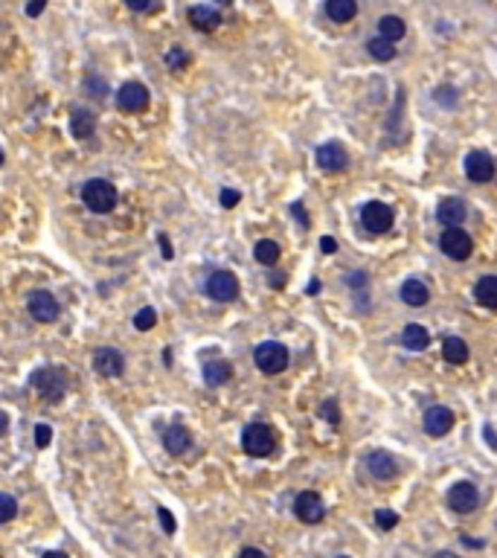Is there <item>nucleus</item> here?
I'll list each match as a JSON object with an SVG mask.
<instances>
[{
    "instance_id": "nucleus-1",
    "label": "nucleus",
    "mask_w": 497,
    "mask_h": 558,
    "mask_svg": "<svg viewBox=\"0 0 497 558\" xmlns=\"http://www.w3.org/2000/svg\"><path fill=\"white\" fill-rule=\"evenodd\" d=\"M82 201H85L87 210L105 215V212H111L116 207V186L111 181H105V178H93V181H87L82 186Z\"/></svg>"
},
{
    "instance_id": "nucleus-2",
    "label": "nucleus",
    "mask_w": 497,
    "mask_h": 558,
    "mask_svg": "<svg viewBox=\"0 0 497 558\" xmlns=\"http://www.w3.org/2000/svg\"><path fill=\"white\" fill-rule=\"evenodd\" d=\"M30 384L35 387V390H38L44 399L59 401V399L67 393V372H64L61 367H41V370L32 372Z\"/></svg>"
},
{
    "instance_id": "nucleus-3",
    "label": "nucleus",
    "mask_w": 497,
    "mask_h": 558,
    "mask_svg": "<svg viewBox=\"0 0 497 558\" xmlns=\"http://www.w3.org/2000/svg\"><path fill=\"white\" fill-rule=\"evenodd\" d=\"M242 448L250 456H271L276 448V433L262 422H253L242 433Z\"/></svg>"
},
{
    "instance_id": "nucleus-4",
    "label": "nucleus",
    "mask_w": 497,
    "mask_h": 558,
    "mask_svg": "<svg viewBox=\"0 0 497 558\" xmlns=\"http://www.w3.org/2000/svg\"><path fill=\"white\" fill-rule=\"evenodd\" d=\"M253 360H256V367L262 370L265 375H279L282 370L288 367V349L282 344H276V341H265V344H259L253 349Z\"/></svg>"
},
{
    "instance_id": "nucleus-5",
    "label": "nucleus",
    "mask_w": 497,
    "mask_h": 558,
    "mask_svg": "<svg viewBox=\"0 0 497 558\" xmlns=\"http://www.w3.org/2000/svg\"><path fill=\"white\" fill-rule=\"evenodd\" d=\"M393 222H395V212H393V207H387L384 201H369V204L361 207V224H364V230L372 233V236L387 233V230L393 227Z\"/></svg>"
},
{
    "instance_id": "nucleus-6",
    "label": "nucleus",
    "mask_w": 497,
    "mask_h": 558,
    "mask_svg": "<svg viewBox=\"0 0 497 558\" xmlns=\"http://www.w3.org/2000/svg\"><path fill=\"white\" fill-rule=\"evenodd\" d=\"M204 291H207L209 300H216V303H230V300L239 297V277H235L233 271H212V274L207 277Z\"/></svg>"
},
{
    "instance_id": "nucleus-7",
    "label": "nucleus",
    "mask_w": 497,
    "mask_h": 558,
    "mask_svg": "<svg viewBox=\"0 0 497 558\" xmlns=\"http://www.w3.org/2000/svg\"><path fill=\"white\" fill-rule=\"evenodd\" d=\"M439 248L448 259L454 262H465L471 256V250H474V241H471V236L462 230V227H448L442 236H439Z\"/></svg>"
},
{
    "instance_id": "nucleus-8",
    "label": "nucleus",
    "mask_w": 497,
    "mask_h": 558,
    "mask_svg": "<svg viewBox=\"0 0 497 558\" xmlns=\"http://www.w3.org/2000/svg\"><path fill=\"white\" fill-rule=\"evenodd\" d=\"M477 503H480V492H477L474 483L460 480L448 489V506H451L457 515H471L477 509Z\"/></svg>"
},
{
    "instance_id": "nucleus-9",
    "label": "nucleus",
    "mask_w": 497,
    "mask_h": 558,
    "mask_svg": "<svg viewBox=\"0 0 497 558\" xmlns=\"http://www.w3.org/2000/svg\"><path fill=\"white\" fill-rule=\"evenodd\" d=\"M27 308H30V314L38 323H53V320H59V314H61V305L56 303V297L50 294V291H44V288L32 291V294L27 297Z\"/></svg>"
},
{
    "instance_id": "nucleus-10",
    "label": "nucleus",
    "mask_w": 497,
    "mask_h": 558,
    "mask_svg": "<svg viewBox=\"0 0 497 558\" xmlns=\"http://www.w3.org/2000/svg\"><path fill=\"white\" fill-rule=\"evenodd\" d=\"M93 370L105 378H116L125 372V358L116 346H99L93 352Z\"/></svg>"
},
{
    "instance_id": "nucleus-11",
    "label": "nucleus",
    "mask_w": 497,
    "mask_h": 558,
    "mask_svg": "<svg viewBox=\"0 0 497 558\" xmlns=\"http://www.w3.org/2000/svg\"><path fill=\"white\" fill-rule=\"evenodd\" d=\"M116 105L128 114H140L149 108V87L140 82H125L120 90H116Z\"/></svg>"
},
{
    "instance_id": "nucleus-12",
    "label": "nucleus",
    "mask_w": 497,
    "mask_h": 558,
    "mask_svg": "<svg viewBox=\"0 0 497 558\" xmlns=\"http://www.w3.org/2000/svg\"><path fill=\"white\" fill-rule=\"evenodd\" d=\"M294 515L302 523H320L326 518V503H323V497L317 492H302L294 500Z\"/></svg>"
},
{
    "instance_id": "nucleus-13",
    "label": "nucleus",
    "mask_w": 497,
    "mask_h": 558,
    "mask_svg": "<svg viewBox=\"0 0 497 558\" xmlns=\"http://www.w3.org/2000/svg\"><path fill=\"white\" fill-rule=\"evenodd\" d=\"M317 166L329 175H338L349 166V154L340 142H323L317 149Z\"/></svg>"
},
{
    "instance_id": "nucleus-14",
    "label": "nucleus",
    "mask_w": 497,
    "mask_h": 558,
    "mask_svg": "<svg viewBox=\"0 0 497 558\" xmlns=\"http://www.w3.org/2000/svg\"><path fill=\"white\" fill-rule=\"evenodd\" d=\"M451 427H454V410L451 407H445V404H436V407H431L428 413H424V433L428 436H448L451 433Z\"/></svg>"
},
{
    "instance_id": "nucleus-15",
    "label": "nucleus",
    "mask_w": 497,
    "mask_h": 558,
    "mask_svg": "<svg viewBox=\"0 0 497 558\" xmlns=\"http://www.w3.org/2000/svg\"><path fill=\"white\" fill-rule=\"evenodd\" d=\"M465 178L474 183H489L494 178V160L486 152H471L465 157Z\"/></svg>"
},
{
    "instance_id": "nucleus-16",
    "label": "nucleus",
    "mask_w": 497,
    "mask_h": 558,
    "mask_svg": "<svg viewBox=\"0 0 497 558\" xmlns=\"http://www.w3.org/2000/svg\"><path fill=\"white\" fill-rule=\"evenodd\" d=\"M367 468H369V474L375 477V480H393L395 474H398V463H395V456L393 454H387V451H372L369 456H367Z\"/></svg>"
},
{
    "instance_id": "nucleus-17",
    "label": "nucleus",
    "mask_w": 497,
    "mask_h": 558,
    "mask_svg": "<svg viewBox=\"0 0 497 558\" xmlns=\"http://www.w3.org/2000/svg\"><path fill=\"white\" fill-rule=\"evenodd\" d=\"M192 445V433H189L183 425H169L163 430V448L169 451L172 456H183Z\"/></svg>"
},
{
    "instance_id": "nucleus-18",
    "label": "nucleus",
    "mask_w": 497,
    "mask_h": 558,
    "mask_svg": "<svg viewBox=\"0 0 497 558\" xmlns=\"http://www.w3.org/2000/svg\"><path fill=\"white\" fill-rule=\"evenodd\" d=\"M465 215H468V210H465V201H460V198H445L436 207V218L445 224V230L448 227H460L465 222Z\"/></svg>"
},
{
    "instance_id": "nucleus-19",
    "label": "nucleus",
    "mask_w": 497,
    "mask_h": 558,
    "mask_svg": "<svg viewBox=\"0 0 497 558\" xmlns=\"http://www.w3.org/2000/svg\"><path fill=\"white\" fill-rule=\"evenodd\" d=\"M189 20H192V27L201 30V32H212L221 23V12L216 6H189Z\"/></svg>"
},
{
    "instance_id": "nucleus-20",
    "label": "nucleus",
    "mask_w": 497,
    "mask_h": 558,
    "mask_svg": "<svg viewBox=\"0 0 497 558\" xmlns=\"http://www.w3.org/2000/svg\"><path fill=\"white\" fill-rule=\"evenodd\" d=\"M93 131H97V116L87 108H76L70 114V134L76 140H87V137H93Z\"/></svg>"
},
{
    "instance_id": "nucleus-21",
    "label": "nucleus",
    "mask_w": 497,
    "mask_h": 558,
    "mask_svg": "<svg viewBox=\"0 0 497 558\" xmlns=\"http://www.w3.org/2000/svg\"><path fill=\"white\" fill-rule=\"evenodd\" d=\"M230 378H233V363H230V360L216 358V360L204 363V381H207L209 387H221V384H227Z\"/></svg>"
},
{
    "instance_id": "nucleus-22",
    "label": "nucleus",
    "mask_w": 497,
    "mask_h": 558,
    "mask_svg": "<svg viewBox=\"0 0 497 558\" xmlns=\"http://www.w3.org/2000/svg\"><path fill=\"white\" fill-rule=\"evenodd\" d=\"M428 297H431V291L422 279H407L401 285V303H407L410 308H422L428 303Z\"/></svg>"
},
{
    "instance_id": "nucleus-23",
    "label": "nucleus",
    "mask_w": 497,
    "mask_h": 558,
    "mask_svg": "<svg viewBox=\"0 0 497 558\" xmlns=\"http://www.w3.org/2000/svg\"><path fill=\"white\" fill-rule=\"evenodd\" d=\"M401 344H405V349H410V352H422V349H428L431 334L419 323H407L405 332H401Z\"/></svg>"
},
{
    "instance_id": "nucleus-24",
    "label": "nucleus",
    "mask_w": 497,
    "mask_h": 558,
    "mask_svg": "<svg viewBox=\"0 0 497 558\" xmlns=\"http://www.w3.org/2000/svg\"><path fill=\"white\" fill-rule=\"evenodd\" d=\"M405 32H407V27H405V20H401L398 15H384V18H378V38H384V41L395 44V41L405 38Z\"/></svg>"
},
{
    "instance_id": "nucleus-25",
    "label": "nucleus",
    "mask_w": 497,
    "mask_h": 558,
    "mask_svg": "<svg viewBox=\"0 0 497 558\" xmlns=\"http://www.w3.org/2000/svg\"><path fill=\"white\" fill-rule=\"evenodd\" d=\"M326 15L335 23H346V20H352L355 15H358V4H355V0H329Z\"/></svg>"
},
{
    "instance_id": "nucleus-26",
    "label": "nucleus",
    "mask_w": 497,
    "mask_h": 558,
    "mask_svg": "<svg viewBox=\"0 0 497 558\" xmlns=\"http://www.w3.org/2000/svg\"><path fill=\"white\" fill-rule=\"evenodd\" d=\"M474 297H477V303L480 305H486V308H497V277H483V279H477V285H474Z\"/></svg>"
},
{
    "instance_id": "nucleus-27",
    "label": "nucleus",
    "mask_w": 497,
    "mask_h": 558,
    "mask_svg": "<svg viewBox=\"0 0 497 558\" xmlns=\"http://www.w3.org/2000/svg\"><path fill=\"white\" fill-rule=\"evenodd\" d=\"M442 355H445V360L448 363H465L468 360V344L462 341V337H445V344H442Z\"/></svg>"
},
{
    "instance_id": "nucleus-28",
    "label": "nucleus",
    "mask_w": 497,
    "mask_h": 558,
    "mask_svg": "<svg viewBox=\"0 0 497 558\" xmlns=\"http://www.w3.org/2000/svg\"><path fill=\"white\" fill-rule=\"evenodd\" d=\"M253 256H256V262L259 265H276L279 262V256H282V250H279V245L276 241H271V238H262V241H256V248H253Z\"/></svg>"
},
{
    "instance_id": "nucleus-29",
    "label": "nucleus",
    "mask_w": 497,
    "mask_h": 558,
    "mask_svg": "<svg viewBox=\"0 0 497 558\" xmlns=\"http://www.w3.org/2000/svg\"><path fill=\"white\" fill-rule=\"evenodd\" d=\"M367 50H369V56H372L375 61H393V59H395V44H390V41H384V38H372V41L367 44Z\"/></svg>"
},
{
    "instance_id": "nucleus-30",
    "label": "nucleus",
    "mask_w": 497,
    "mask_h": 558,
    "mask_svg": "<svg viewBox=\"0 0 497 558\" xmlns=\"http://www.w3.org/2000/svg\"><path fill=\"white\" fill-rule=\"evenodd\" d=\"M163 61H166V67H169L172 73H180V70H186V64H189V53L183 50V47H169V50H166V56H163Z\"/></svg>"
},
{
    "instance_id": "nucleus-31",
    "label": "nucleus",
    "mask_w": 497,
    "mask_h": 558,
    "mask_svg": "<svg viewBox=\"0 0 497 558\" xmlns=\"http://www.w3.org/2000/svg\"><path fill=\"white\" fill-rule=\"evenodd\" d=\"M154 326H157V311H154L152 305L140 308V311L134 314V329H137V332H149V329H154Z\"/></svg>"
},
{
    "instance_id": "nucleus-32",
    "label": "nucleus",
    "mask_w": 497,
    "mask_h": 558,
    "mask_svg": "<svg viewBox=\"0 0 497 558\" xmlns=\"http://www.w3.org/2000/svg\"><path fill=\"white\" fill-rule=\"evenodd\" d=\"M18 515V500L6 492H0V523H9Z\"/></svg>"
},
{
    "instance_id": "nucleus-33",
    "label": "nucleus",
    "mask_w": 497,
    "mask_h": 558,
    "mask_svg": "<svg viewBox=\"0 0 497 558\" xmlns=\"http://www.w3.org/2000/svg\"><path fill=\"white\" fill-rule=\"evenodd\" d=\"M320 416H323L329 425H338V422H340V407H338V401H335V399L323 401V407H320Z\"/></svg>"
},
{
    "instance_id": "nucleus-34",
    "label": "nucleus",
    "mask_w": 497,
    "mask_h": 558,
    "mask_svg": "<svg viewBox=\"0 0 497 558\" xmlns=\"http://www.w3.org/2000/svg\"><path fill=\"white\" fill-rule=\"evenodd\" d=\"M375 523L381 526V529H395L398 526V515L390 512V509H378V512H375Z\"/></svg>"
},
{
    "instance_id": "nucleus-35",
    "label": "nucleus",
    "mask_w": 497,
    "mask_h": 558,
    "mask_svg": "<svg viewBox=\"0 0 497 558\" xmlns=\"http://www.w3.org/2000/svg\"><path fill=\"white\" fill-rule=\"evenodd\" d=\"M157 518H160V523H163V529L166 532H169V535H175V529H178V523H175V518H172V512H169V509H157Z\"/></svg>"
},
{
    "instance_id": "nucleus-36",
    "label": "nucleus",
    "mask_w": 497,
    "mask_h": 558,
    "mask_svg": "<svg viewBox=\"0 0 497 558\" xmlns=\"http://www.w3.org/2000/svg\"><path fill=\"white\" fill-rule=\"evenodd\" d=\"M436 102H439V105H445V108H451V105L457 102V90H451V87H439V90H436Z\"/></svg>"
},
{
    "instance_id": "nucleus-37",
    "label": "nucleus",
    "mask_w": 497,
    "mask_h": 558,
    "mask_svg": "<svg viewBox=\"0 0 497 558\" xmlns=\"http://www.w3.org/2000/svg\"><path fill=\"white\" fill-rule=\"evenodd\" d=\"M50 439H53V430L47 427V425H38L35 427V445L38 448H47V445H50Z\"/></svg>"
},
{
    "instance_id": "nucleus-38",
    "label": "nucleus",
    "mask_w": 497,
    "mask_h": 558,
    "mask_svg": "<svg viewBox=\"0 0 497 558\" xmlns=\"http://www.w3.org/2000/svg\"><path fill=\"white\" fill-rule=\"evenodd\" d=\"M242 201V192H235V189H221V207H235Z\"/></svg>"
},
{
    "instance_id": "nucleus-39",
    "label": "nucleus",
    "mask_w": 497,
    "mask_h": 558,
    "mask_svg": "<svg viewBox=\"0 0 497 558\" xmlns=\"http://www.w3.org/2000/svg\"><path fill=\"white\" fill-rule=\"evenodd\" d=\"M128 9H134V12H154L157 6L154 4H146V0H128Z\"/></svg>"
},
{
    "instance_id": "nucleus-40",
    "label": "nucleus",
    "mask_w": 497,
    "mask_h": 558,
    "mask_svg": "<svg viewBox=\"0 0 497 558\" xmlns=\"http://www.w3.org/2000/svg\"><path fill=\"white\" fill-rule=\"evenodd\" d=\"M320 250H323V253H335V250H338V241L331 238V236H323V238H320Z\"/></svg>"
},
{
    "instance_id": "nucleus-41",
    "label": "nucleus",
    "mask_w": 497,
    "mask_h": 558,
    "mask_svg": "<svg viewBox=\"0 0 497 558\" xmlns=\"http://www.w3.org/2000/svg\"><path fill=\"white\" fill-rule=\"evenodd\" d=\"M291 212L297 215V222H300L302 227H309V215H305V207H302V204H294V207H291Z\"/></svg>"
},
{
    "instance_id": "nucleus-42",
    "label": "nucleus",
    "mask_w": 497,
    "mask_h": 558,
    "mask_svg": "<svg viewBox=\"0 0 497 558\" xmlns=\"http://www.w3.org/2000/svg\"><path fill=\"white\" fill-rule=\"evenodd\" d=\"M160 250H163V259H175V250H172V241L160 236Z\"/></svg>"
},
{
    "instance_id": "nucleus-43",
    "label": "nucleus",
    "mask_w": 497,
    "mask_h": 558,
    "mask_svg": "<svg viewBox=\"0 0 497 558\" xmlns=\"http://www.w3.org/2000/svg\"><path fill=\"white\" fill-rule=\"evenodd\" d=\"M483 436H486L489 448H491V451H497V436H494V427H491V425H486V427H483Z\"/></svg>"
},
{
    "instance_id": "nucleus-44",
    "label": "nucleus",
    "mask_w": 497,
    "mask_h": 558,
    "mask_svg": "<svg viewBox=\"0 0 497 558\" xmlns=\"http://www.w3.org/2000/svg\"><path fill=\"white\" fill-rule=\"evenodd\" d=\"M44 9H47V0H38V4H30V6H27V15H30V18H38Z\"/></svg>"
},
{
    "instance_id": "nucleus-45",
    "label": "nucleus",
    "mask_w": 497,
    "mask_h": 558,
    "mask_svg": "<svg viewBox=\"0 0 497 558\" xmlns=\"http://www.w3.org/2000/svg\"><path fill=\"white\" fill-rule=\"evenodd\" d=\"M239 558H268V555H265L262 550H256V547H245Z\"/></svg>"
},
{
    "instance_id": "nucleus-46",
    "label": "nucleus",
    "mask_w": 497,
    "mask_h": 558,
    "mask_svg": "<svg viewBox=\"0 0 497 558\" xmlns=\"http://www.w3.org/2000/svg\"><path fill=\"white\" fill-rule=\"evenodd\" d=\"M349 285L355 288V285H367V274H352L349 277Z\"/></svg>"
},
{
    "instance_id": "nucleus-47",
    "label": "nucleus",
    "mask_w": 497,
    "mask_h": 558,
    "mask_svg": "<svg viewBox=\"0 0 497 558\" xmlns=\"http://www.w3.org/2000/svg\"><path fill=\"white\" fill-rule=\"evenodd\" d=\"M6 430H9V416L4 413V410H0V436H4Z\"/></svg>"
},
{
    "instance_id": "nucleus-48",
    "label": "nucleus",
    "mask_w": 497,
    "mask_h": 558,
    "mask_svg": "<svg viewBox=\"0 0 497 558\" xmlns=\"http://www.w3.org/2000/svg\"><path fill=\"white\" fill-rule=\"evenodd\" d=\"M271 285H274V288H282V285H286V274H274V277H271Z\"/></svg>"
},
{
    "instance_id": "nucleus-49",
    "label": "nucleus",
    "mask_w": 497,
    "mask_h": 558,
    "mask_svg": "<svg viewBox=\"0 0 497 558\" xmlns=\"http://www.w3.org/2000/svg\"><path fill=\"white\" fill-rule=\"evenodd\" d=\"M462 544L471 547V550H480V547H483V541H471V538H462Z\"/></svg>"
},
{
    "instance_id": "nucleus-50",
    "label": "nucleus",
    "mask_w": 497,
    "mask_h": 558,
    "mask_svg": "<svg viewBox=\"0 0 497 558\" xmlns=\"http://www.w3.org/2000/svg\"><path fill=\"white\" fill-rule=\"evenodd\" d=\"M41 558H67V555H64V552H56V550H53V552H44Z\"/></svg>"
},
{
    "instance_id": "nucleus-51",
    "label": "nucleus",
    "mask_w": 497,
    "mask_h": 558,
    "mask_svg": "<svg viewBox=\"0 0 497 558\" xmlns=\"http://www.w3.org/2000/svg\"><path fill=\"white\" fill-rule=\"evenodd\" d=\"M434 558H460V555H454V552H448V550H442V552H436Z\"/></svg>"
},
{
    "instance_id": "nucleus-52",
    "label": "nucleus",
    "mask_w": 497,
    "mask_h": 558,
    "mask_svg": "<svg viewBox=\"0 0 497 558\" xmlns=\"http://www.w3.org/2000/svg\"><path fill=\"white\" fill-rule=\"evenodd\" d=\"M317 291H320V282H317V279H314V282H312V285H309V294H317Z\"/></svg>"
},
{
    "instance_id": "nucleus-53",
    "label": "nucleus",
    "mask_w": 497,
    "mask_h": 558,
    "mask_svg": "<svg viewBox=\"0 0 497 558\" xmlns=\"http://www.w3.org/2000/svg\"><path fill=\"white\" fill-rule=\"evenodd\" d=\"M0 163H4V152H0Z\"/></svg>"
},
{
    "instance_id": "nucleus-54",
    "label": "nucleus",
    "mask_w": 497,
    "mask_h": 558,
    "mask_svg": "<svg viewBox=\"0 0 497 558\" xmlns=\"http://www.w3.org/2000/svg\"><path fill=\"white\" fill-rule=\"evenodd\" d=\"M340 558H349V555H340Z\"/></svg>"
}]
</instances>
